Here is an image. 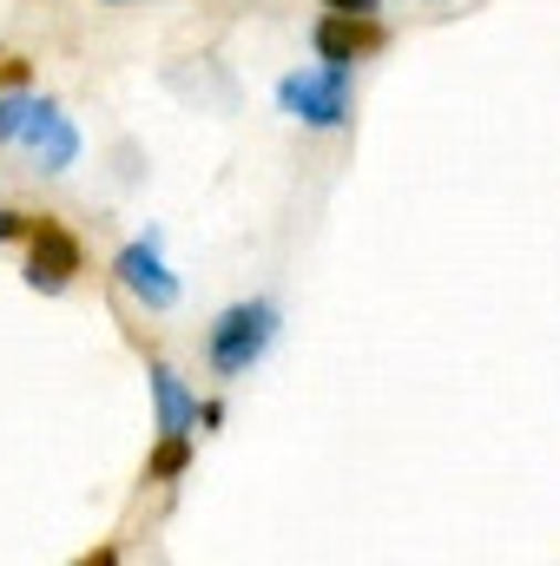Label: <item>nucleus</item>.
<instances>
[{
    "label": "nucleus",
    "instance_id": "f257e3e1",
    "mask_svg": "<svg viewBox=\"0 0 560 566\" xmlns=\"http://www.w3.org/2000/svg\"><path fill=\"white\" fill-rule=\"evenodd\" d=\"M278 343V303H231L211 329H205V356H211V369L231 382V376H245V369H258L265 363V349Z\"/></svg>",
    "mask_w": 560,
    "mask_h": 566
},
{
    "label": "nucleus",
    "instance_id": "f03ea898",
    "mask_svg": "<svg viewBox=\"0 0 560 566\" xmlns=\"http://www.w3.org/2000/svg\"><path fill=\"white\" fill-rule=\"evenodd\" d=\"M278 106L290 119L317 126V133L350 126V66H330L323 60V73H290V80H278Z\"/></svg>",
    "mask_w": 560,
    "mask_h": 566
},
{
    "label": "nucleus",
    "instance_id": "7ed1b4c3",
    "mask_svg": "<svg viewBox=\"0 0 560 566\" xmlns=\"http://www.w3.org/2000/svg\"><path fill=\"white\" fill-rule=\"evenodd\" d=\"M113 277H120V290L133 296V303H145V310H178V271L165 264V251H158V238H133L120 258H113Z\"/></svg>",
    "mask_w": 560,
    "mask_h": 566
},
{
    "label": "nucleus",
    "instance_id": "20e7f679",
    "mask_svg": "<svg viewBox=\"0 0 560 566\" xmlns=\"http://www.w3.org/2000/svg\"><path fill=\"white\" fill-rule=\"evenodd\" d=\"M27 231H33L27 283H33V290H46V296H60L66 283L80 277V244H73V231H66V224H53V218H40V224H27Z\"/></svg>",
    "mask_w": 560,
    "mask_h": 566
},
{
    "label": "nucleus",
    "instance_id": "39448f33",
    "mask_svg": "<svg viewBox=\"0 0 560 566\" xmlns=\"http://www.w3.org/2000/svg\"><path fill=\"white\" fill-rule=\"evenodd\" d=\"M20 145H27L46 171H66V165L80 158V133H73V119H66L60 106H46V99H33V113H27V126H20Z\"/></svg>",
    "mask_w": 560,
    "mask_h": 566
},
{
    "label": "nucleus",
    "instance_id": "423d86ee",
    "mask_svg": "<svg viewBox=\"0 0 560 566\" xmlns=\"http://www.w3.org/2000/svg\"><path fill=\"white\" fill-rule=\"evenodd\" d=\"M370 46H376L370 13H323V20H317V53H323L330 66H356Z\"/></svg>",
    "mask_w": 560,
    "mask_h": 566
},
{
    "label": "nucleus",
    "instance_id": "0eeeda50",
    "mask_svg": "<svg viewBox=\"0 0 560 566\" xmlns=\"http://www.w3.org/2000/svg\"><path fill=\"white\" fill-rule=\"evenodd\" d=\"M152 402H158V434H191L198 402H191V389L178 382L172 363H152Z\"/></svg>",
    "mask_w": 560,
    "mask_h": 566
},
{
    "label": "nucleus",
    "instance_id": "6e6552de",
    "mask_svg": "<svg viewBox=\"0 0 560 566\" xmlns=\"http://www.w3.org/2000/svg\"><path fill=\"white\" fill-rule=\"evenodd\" d=\"M185 461H191V434H165V441H158V454H152V474H158V481H172Z\"/></svg>",
    "mask_w": 560,
    "mask_h": 566
},
{
    "label": "nucleus",
    "instance_id": "1a4fd4ad",
    "mask_svg": "<svg viewBox=\"0 0 560 566\" xmlns=\"http://www.w3.org/2000/svg\"><path fill=\"white\" fill-rule=\"evenodd\" d=\"M27 113H33V99H20V93H13V99H0V145H13V139H20Z\"/></svg>",
    "mask_w": 560,
    "mask_h": 566
},
{
    "label": "nucleus",
    "instance_id": "9d476101",
    "mask_svg": "<svg viewBox=\"0 0 560 566\" xmlns=\"http://www.w3.org/2000/svg\"><path fill=\"white\" fill-rule=\"evenodd\" d=\"M0 80H7V86H20V80H27V60H13V53H0Z\"/></svg>",
    "mask_w": 560,
    "mask_h": 566
},
{
    "label": "nucleus",
    "instance_id": "9b49d317",
    "mask_svg": "<svg viewBox=\"0 0 560 566\" xmlns=\"http://www.w3.org/2000/svg\"><path fill=\"white\" fill-rule=\"evenodd\" d=\"M323 7H330V13H376L383 0H323Z\"/></svg>",
    "mask_w": 560,
    "mask_h": 566
},
{
    "label": "nucleus",
    "instance_id": "f8f14e48",
    "mask_svg": "<svg viewBox=\"0 0 560 566\" xmlns=\"http://www.w3.org/2000/svg\"><path fill=\"white\" fill-rule=\"evenodd\" d=\"M20 231H27V218H20V211H7V205H0V244H7V238H20Z\"/></svg>",
    "mask_w": 560,
    "mask_h": 566
}]
</instances>
